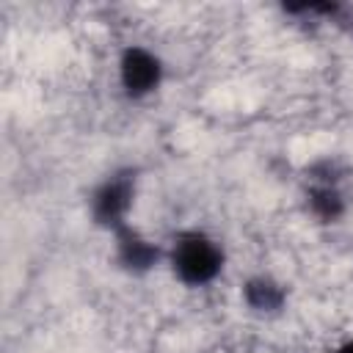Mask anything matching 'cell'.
Returning a JSON list of instances; mask_svg holds the SVG:
<instances>
[{
  "mask_svg": "<svg viewBox=\"0 0 353 353\" xmlns=\"http://www.w3.org/2000/svg\"><path fill=\"white\" fill-rule=\"evenodd\" d=\"M116 83L130 102H143L163 88L165 61L146 44H124L116 58Z\"/></svg>",
  "mask_w": 353,
  "mask_h": 353,
  "instance_id": "277c9868",
  "label": "cell"
},
{
  "mask_svg": "<svg viewBox=\"0 0 353 353\" xmlns=\"http://www.w3.org/2000/svg\"><path fill=\"white\" fill-rule=\"evenodd\" d=\"M281 11L287 17L298 19H320V22H345V17L353 14L350 6L336 0H301V3H284Z\"/></svg>",
  "mask_w": 353,
  "mask_h": 353,
  "instance_id": "52a82bcc",
  "label": "cell"
},
{
  "mask_svg": "<svg viewBox=\"0 0 353 353\" xmlns=\"http://www.w3.org/2000/svg\"><path fill=\"white\" fill-rule=\"evenodd\" d=\"M328 353H353V336L342 339V342H339V345H334Z\"/></svg>",
  "mask_w": 353,
  "mask_h": 353,
  "instance_id": "ba28073f",
  "label": "cell"
},
{
  "mask_svg": "<svg viewBox=\"0 0 353 353\" xmlns=\"http://www.w3.org/2000/svg\"><path fill=\"white\" fill-rule=\"evenodd\" d=\"M113 265L127 276H149L165 265V245L146 237L132 223L116 229L113 234Z\"/></svg>",
  "mask_w": 353,
  "mask_h": 353,
  "instance_id": "5b68a950",
  "label": "cell"
},
{
  "mask_svg": "<svg viewBox=\"0 0 353 353\" xmlns=\"http://www.w3.org/2000/svg\"><path fill=\"white\" fill-rule=\"evenodd\" d=\"M303 207L306 212L323 223V226H334L339 223L347 210H350V199L345 190V179H347V168L339 157H317L306 165L303 171Z\"/></svg>",
  "mask_w": 353,
  "mask_h": 353,
  "instance_id": "7a4b0ae2",
  "label": "cell"
},
{
  "mask_svg": "<svg viewBox=\"0 0 353 353\" xmlns=\"http://www.w3.org/2000/svg\"><path fill=\"white\" fill-rule=\"evenodd\" d=\"M240 301L256 317H276L290 303V287L273 273H251L240 281Z\"/></svg>",
  "mask_w": 353,
  "mask_h": 353,
  "instance_id": "8992f818",
  "label": "cell"
},
{
  "mask_svg": "<svg viewBox=\"0 0 353 353\" xmlns=\"http://www.w3.org/2000/svg\"><path fill=\"white\" fill-rule=\"evenodd\" d=\"M165 268L182 287L204 290L223 276L226 248L207 229H199V226L179 229L171 234L165 245Z\"/></svg>",
  "mask_w": 353,
  "mask_h": 353,
  "instance_id": "6da1fadb",
  "label": "cell"
},
{
  "mask_svg": "<svg viewBox=\"0 0 353 353\" xmlns=\"http://www.w3.org/2000/svg\"><path fill=\"white\" fill-rule=\"evenodd\" d=\"M138 196V168L119 165L108 171L88 193V218L97 229L113 234L130 223V212Z\"/></svg>",
  "mask_w": 353,
  "mask_h": 353,
  "instance_id": "3957f363",
  "label": "cell"
}]
</instances>
